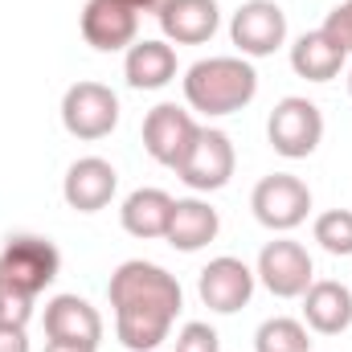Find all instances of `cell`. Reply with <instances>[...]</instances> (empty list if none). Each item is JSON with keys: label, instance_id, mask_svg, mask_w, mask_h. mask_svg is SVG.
I'll return each mask as SVG.
<instances>
[{"label": "cell", "instance_id": "obj_23", "mask_svg": "<svg viewBox=\"0 0 352 352\" xmlns=\"http://www.w3.org/2000/svg\"><path fill=\"white\" fill-rule=\"evenodd\" d=\"M33 320V295L0 278V328H25Z\"/></svg>", "mask_w": 352, "mask_h": 352}, {"label": "cell", "instance_id": "obj_8", "mask_svg": "<svg viewBox=\"0 0 352 352\" xmlns=\"http://www.w3.org/2000/svg\"><path fill=\"white\" fill-rule=\"evenodd\" d=\"M254 274L263 278V287L274 299H299L316 283V263H311L307 246H299L291 238H278V242L263 246Z\"/></svg>", "mask_w": 352, "mask_h": 352}, {"label": "cell", "instance_id": "obj_7", "mask_svg": "<svg viewBox=\"0 0 352 352\" xmlns=\"http://www.w3.org/2000/svg\"><path fill=\"white\" fill-rule=\"evenodd\" d=\"M197 135H201V123L184 107H176V102L152 107L148 119H144V148L164 168H180L184 164V156L192 152Z\"/></svg>", "mask_w": 352, "mask_h": 352}, {"label": "cell", "instance_id": "obj_29", "mask_svg": "<svg viewBox=\"0 0 352 352\" xmlns=\"http://www.w3.org/2000/svg\"><path fill=\"white\" fill-rule=\"evenodd\" d=\"M349 94H352V70H349Z\"/></svg>", "mask_w": 352, "mask_h": 352}, {"label": "cell", "instance_id": "obj_5", "mask_svg": "<svg viewBox=\"0 0 352 352\" xmlns=\"http://www.w3.org/2000/svg\"><path fill=\"white\" fill-rule=\"evenodd\" d=\"M250 209H254V217L263 221L266 230L287 234V230H295V226L307 221V213H311V188L291 173H270L254 184Z\"/></svg>", "mask_w": 352, "mask_h": 352}, {"label": "cell", "instance_id": "obj_15", "mask_svg": "<svg viewBox=\"0 0 352 352\" xmlns=\"http://www.w3.org/2000/svg\"><path fill=\"white\" fill-rule=\"evenodd\" d=\"M156 21L168 45H205L221 25V8L217 0H160Z\"/></svg>", "mask_w": 352, "mask_h": 352}, {"label": "cell", "instance_id": "obj_24", "mask_svg": "<svg viewBox=\"0 0 352 352\" xmlns=\"http://www.w3.org/2000/svg\"><path fill=\"white\" fill-rule=\"evenodd\" d=\"M176 352H221V340H217V332L209 324L188 320L180 328V336H176Z\"/></svg>", "mask_w": 352, "mask_h": 352}, {"label": "cell", "instance_id": "obj_28", "mask_svg": "<svg viewBox=\"0 0 352 352\" xmlns=\"http://www.w3.org/2000/svg\"><path fill=\"white\" fill-rule=\"evenodd\" d=\"M123 4H131L135 12H148V8H160V0H123Z\"/></svg>", "mask_w": 352, "mask_h": 352}, {"label": "cell", "instance_id": "obj_16", "mask_svg": "<svg viewBox=\"0 0 352 352\" xmlns=\"http://www.w3.org/2000/svg\"><path fill=\"white\" fill-rule=\"evenodd\" d=\"M303 320L320 336H340L352 328V291L336 278H320L303 291Z\"/></svg>", "mask_w": 352, "mask_h": 352}, {"label": "cell", "instance_id": "obj_3", "mask_svg": "<svg viewBox=\"0 0 352 352\" xmlns=\"http://www.w3.org/2000/svg\"><path fill=\"white\" fill-rule=\"evenodd\" d=\"M266 140L283 160H307L320 140H324V115L311 98L287 94L274 102L270 119H266Z\"/></svg>", "mask_w": 352, "mask_h": 352}, {"label": "cell", "instance_id": "obj_14", "mask_svg": "<svg viewBox=\"0 0 352 352\" xmlns=\"http://www.w3.org/2000/svg\"><path fill=\"white\" fill-rule=\"evenodd\" d=\"M45 336L62 340V344L98 349V340H102V316H98V307H90L82 295H54L45 303Z\"/></svg>", "mask_w": 352, "mask_h": 352}, {"label": "cell", "instance_id": "obj_1", "mask_svg": "<svg viewBox=\"0 0 352 352\" xmlns=\"http://www.w3.org/2000/svg\"><path fill=\"white\" fill-rule=\"evenodd\" d=\"M111 307H115V336L127 352H152L160 349L173 332L184 291L164 266L131 258L123 263L107 283Z\"/></svg>", "mask_w": 352, "mask_h": 352}, {"label": "cell", "instance_id": "obj_6", "mask_svg": "<svg viewBox=\"0 0 352 352\" xmlns=\"http://www.w3.org/2000/svg\"><path fill=\"white\" fill-rule=\"evenodd\" d=\"M62 127L74 140H107L119 127V98L102 82H74L62 94Z\"/></svg>", "mask_w": 352, "mask_h": 352}, {"label": "cell", "instance_id": "obj_2", "mask_svg": "<svg viewBox=\"0 0 352 352\" xmlns=\"http://www.w3.org/2000/svg\"><path fill=\"white\" fill-rule=\"evenodd\" d=\"M258 94V70L246 58H201L184 74V102L201 115H234Z\"/></svg>", "mask_w": 352, "mask_h": 352}, {"label": "cell", "instance_id": "obj_10", "mask_svg": "<svg viewBox=\"0 0 352 352\" xmlns=\"http://www.w3.org/2000/svg\"><path fill=\"white\" fill-rule=\"evenodd\" d=\"M234 164H238V156H234L230 135L217 131V127H201L192 152L184 156V164L176 168V176H180L188 188H197V192H217V188L230 184Z\"/></svg>", "mask_w": 352, "mask_h": 352}, {"label": "cell", "instance_id": "obj_25", "mask_svg": "<svg viewBox=\"0 0 352 352\" xmlns=\"http://www.w3.org/2000/svg\"><path fill=\"white\" fill-rule=\"evenodd\" d=\"M344 54H352V0H344V4H336L332 12H328V21L320 25Z\"/></svg>", "mask_w": 352, "mask_h": 352}, {"label": "cell", "instance_id": "obj_17", "mask_svg": "<svg viewBox=\"0 0 352 352\" xmlns=\"http://www.w3.org/2000/svg\"><path fill=\"white\" fill-rule=\"evenodd\" d=\"M221 230V217L209 201H197V197H184L173 205V221H168V246L180 254H192L201 246H209Z\"/></svg>", "mask_w": 352, "mask_h": 352}, {"label": "cell", "instance_id": "obj_19", "mask_svg": "<svg viewBox=\"0 0 352 352\" xmlns=\"http://www.w3.org/2000/svg\"><path fill=\"white\" fill-rule=\"evenodd\" d=\"M123 74L131 90H160L176 78V50L168 41H135L123 58Z\"/></svg>", "mask_w": 352, "mask_h": 352}, {"label": "cell", "instance_id": "obj_22", "mask_svg": "<svg viewBox=\"0 0 352 352\" xmlns=\"http://www.w3.org/2000/svg\"><path fill=\"white\" fill-rule=\"evenodd\" d=\"M316 242L336 254V258H352V209H328L316 217Z\"/></svg>", "mask_w": 352, "mask_h": 352}, {"label": "cell", "instance_id": "obj_11", "mask_svg": "<svg viewBox=\"0 0 352 352\" xmlns=\"http://www.w3.org/2000/svg\"><path fill=\"white\" fill-rule=\"evenodd\" d=\"M230 37L242 58H270L287 41V12L274 0H246L230 21Z\"/></svg>", "mask_w": 352, "mask_h": 352}, {"label": "cell", "instance_id": "obj_26", "mask_svg": "<svg viewBox=\"0 0 352 352\" xmlns=\"http://www.w3.org/2000/svg\"><path fill=\"white\" fill-rule=\"evenodd\" d=\"M0 352H29L25 328H0Z\"/></svg>", "mask_w": 352, "mask_h": 352}, {"label": "cell", "instance_id": "obj_27", "mask_svg": "<svg viewBox=\"0 0 352 352\" xmlns=\"http://www.w3.org/2000/svg\"><path fill=\"white\" fill-rule=\"evenodd\" d=\"M45 352H98V349H82V344H62V340H50Z\"/></svg>", "mask_w": 352, "mask_h": 352}, {"label": "cell", "instance_id": "obj_4", "mask_svg": "<svg viewBox=\"0 0 352 352\" xmlns=\"http://www.w3.org/2000/svg\"><path fill=\"white\" fill-rule=\"evenodd\" d=\"M58 270H62V254H58V246H54L50 238L16 234V238H8L4 250H0V278L12 283V287L25 291V295H33V299L58 278Z\"/></svg>", "mask_w": 352, "mask_h": 352}, {"label": "cell", "instance_id": "obj_18", "mask_svg": "<svg viewBox=\"0 0 352 352\" xmlns=\"http://www.w3.org/2000/svg\"><path fill=\"white\" fill-rule=\"evenodd\" d=\"M173 205L176 201L164 192V188H135V192L123 201L119 221H123V230H127L131 238L152 242V238H164V234H168Z\"/></svg>", "mask_w": 352, "mask_h": 352}, {"label": "cell", "instance_id": "obj_9", "mask_svg": "<svg viewBox=\"0 0 352 352\" xmlns=\"http://www.w3.org/2000/svg\"><path fill=\"white\" fill-rule=\"evenodd\" d=\"M254 283H258V274L242 263V258L221 254V258H213V263L201 270L197 295H201V303H205L209 311L234 316V311H242V307L254 299Z\"/></svg>", "mask_w": 352, "mask_h": 352}, {"label": "cell", "instance_id": "obj_21", "mask_svg": "<svg viewBox=\"0 0 352 352\" xmlns=\"http://www.w3.org/2000/svg\"><path fill=\"white\" fill-rule=\"evenodd\" d=\"M254 352H311L307 328L291 316H274L254 332Z\"/></svg>", "mask_w": 352, "mask_h": 352}, {"label": "cell", "instance_id": "obj_13", "mask_svg": "<svg viewBox=\"0 0 352 352\" xmlns=\"http://www.w3.org/2000/svg\"><path fill=\"white\" fill-rule=\"evenodd\" d=\"M115 188H119V173H115V164L102 160V156H82V160H74L70 173H66V180H62V197H66V205L78 209V213H98V209H107L111 197H115Z\"/></svg>", "mask_w": 352, "mask_h": 352}, {"label": "cell", "instance_id": "obj_20", "mask_svg": "<svg viewBox=\"0 0 352 352\" xmlns=\"http://www.w3.org/2000/svg\"><path fill=\"white\" fill-rule=\"evenodd\" d=\"M344 50L324 33V29H311L303 33L295 45H291V70L307 82H332L340 70H344Z\"/></svg>", "mask_w": 352, "mask_h": 352}, {"label": "cell", "instance_id": "obj_12", "mask_svg": "<svg viewBox=\"0 0 352 352\" xmlns=\"http://www.w3.org/2000/svg\"><path fill=\"white\" fill-rule=\"evenodd\" d=\"M82 37L90 50L98 54H115V50H131L135 33H140V12L123 0H87L82 8Z\"/></svg>", "mask_w": 352, "mask_h": 352}]
</instances>
